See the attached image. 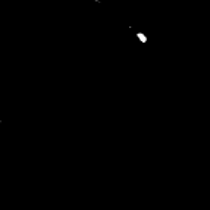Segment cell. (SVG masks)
I'll use <instances>...</instances> for the list:
<instances>
[{"mask_svg": "<svg viewBox=\"0 0 210 210\" xmlns=\"http://www.w3.org/2000/svg\"><path fill=\"white\" fill-rule=\"evenodd\" d=\"M135 37L140 40V43H143V44H145L147 41H148V38H147V35L145 34H143V33H137L135 34Z\"/></svg>", "mask_w": 210, "mask_h": 210, "instance_id": "1", "label": "cell"}]
</instances>
